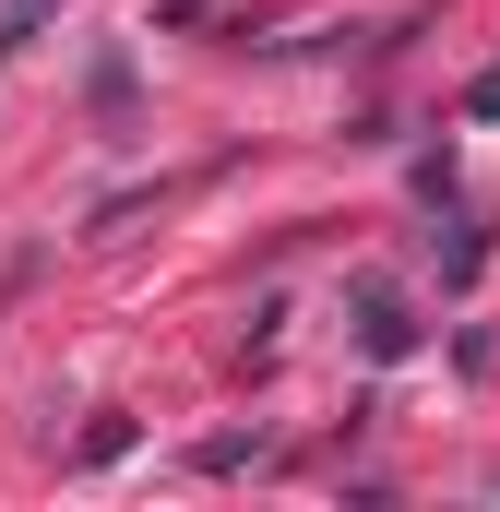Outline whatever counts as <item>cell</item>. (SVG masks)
<instances>
[{"label":"cell","instance_id":"6da1fadb","mask_svg":"<svg viewBox=\"0 0 500 512\" xmlns=\"http://www.w3.org/2000/svg\"><path fill=\"white\" fill-rule=\"evenodd\" d=\"M36 24H48V0H12V12H0V48H24Z\"/></svg>","mask_w":500,"mask_h":512},{"label":"cell","instance_id":"7a4b0ae2","mask_svg":"<svg viewBox=\"0 0 500 512\" xmlns=\"http://www.w3.org/2000/svg\"><path fill=\"white\" fill-rule=\"evenodd\" d=\"M465 108H477V120H500V60L477 72V96H465Z\"/></svg>","mask_w":500,"mask_h":512}]
</instances>
